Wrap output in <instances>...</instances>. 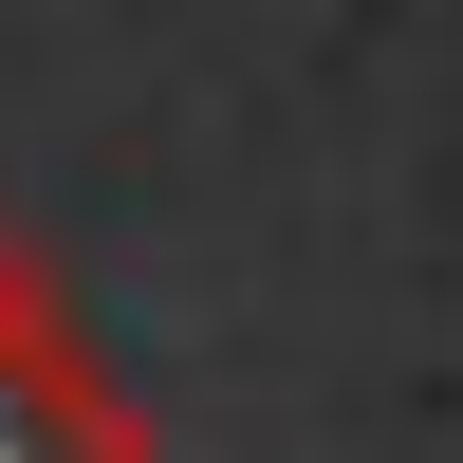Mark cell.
<instances>
[{
    "instance_id": "obj_2",
    "label": "cell",
    "mask_w": 463,
    "mask_h": 463,
    "mask_svg": "<svg viewBox=\"0 0 463 463\" xmlns=\"http://www.w3.org/2000/svg\"><path fill=\"white\" fill-rule=\"evenodd\" d=\"M0 316H74V297H56V260L19 241V204H0Z\"/></svg>"
},
{
    "instance_id": "obj_1",
    "label": "cell",
    "mask_w": 463,
    "mask_h": 463,
    "mask_svg": "<svg viewBox=\"0 0 463 463\" xmlns=\"http://www.w3.org/2000/svg\"><path fill=\"white\" fill-rule=\"evenodd\" d=\"M0 463H148V408L93 371L74 316H0Z\"/></svg>"
}]
</instances>
